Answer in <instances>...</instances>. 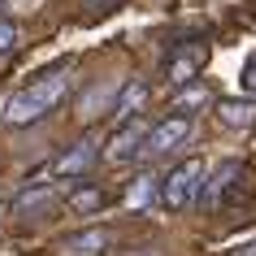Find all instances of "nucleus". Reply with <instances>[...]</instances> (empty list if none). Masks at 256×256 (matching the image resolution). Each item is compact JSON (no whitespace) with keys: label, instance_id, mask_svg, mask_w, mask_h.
Segmentation results:
<instances>
[{"label":"nucleus","instance_id":"obj_14","mask_svg":"<svg viewBox=\"0 0 256 256\" xmlns=\"http://www.w3.org/2000/svg\"><path fill=\"white\" fill-rule=\"evenodd\" d=\"M44 200H52V182H48V187H26L14 200V213H26V208H35V204H44Z\"/></svg>","mask_w":256,"mask_h":256},{"label":"nucleus","instance_id":"obj_1","mask_svg":"<svg viewBox=\"0 0 256 256\" xmlns=\"http://www.w3.org/2000/svg\"><path fill=\"white\" fill-rule=\"evenodd\" d=\"M70 92H74V78H70V66H56L52 74H40V78H30L26 87H18L9 100H4V108H0V122L4 126H35V122L52 118L56 108L70 100Z\"/></svg>","mask_w":256,"mask_h":256},{"label":"nucleus","instance_id":"obj_3","mask_svg":"<svg viewBox=\"0 0 256 256\" xmlns=\"http://www.w3.org/2000/svg\"><path fill=\"white\" fill-rule=\"evenodd\" d=\"M196 135V118H187V113H170V118H161L156 126L148 130V144H144V156L148 161H161V156H174L187 139Z\"/></svg>","mask_w":256,"mask_h":256},{"label":"nucleus","instance_id":"obj_15","mask_svg":"<svg viewBox=\"0 0 256 256\" xmlns=\"http://www.w3.org/2000/svg\"><path fill=\"white\" fill-rule=\"evenodd\" d=\"M18 40H22V30H18V22H9V18H0V52H9V48H18Z\"/></svg>","mask_w":256,"mask_h":256},{"label":"nucleus","instance_id":"obj_7","mask_svg":"<svg viewBox=\"0 0 256 256\" xmlns=\"http://www.w3.org/2000/svg\"><path fill=\"white\" fill-rule=\"evenodd\" d=\"M96 161H104V152H96L92 139H78V144H74V148L52 165V174H56V178H78V174H87Z\"/></svg>","mask_w":256,"mask_h":256},{"label":"nucleus","instance_id":"obj_12","mask_svg":"<svg viewBox=\"0 0 256 256\" xmlns=\"http://www.w3.org/2000/svg\"><path fill=\"white\" fill-rule=\"evenodd\" d=\"M204 104H213V92H208V87H204V82L196 78V82H187V87H182V92L174 96L170 113H187V118H196V113H200Z\"/></svg>","mask_w":256,"mask_h":256},{"label":"nucleus","instance_id":"obj_16","mask_svg":"<svg viewBox=\"0 0 256 256\" xmlns=\"http://www.w3.org/2000/svg\"><path fill=\"white\" fill-rule=\"evenodd\" d=\"M243 92H252V96H256V56L243 66Z\"/></svg>","mask_w":256,"mask_h":256},{"label":"nucleus","instance_id":"obj_2","mask_svg":"<svg viewBox=\"0 0 256 256\" xmlns=\"http://www.w3.org/2000/svg\"><path fill=\"white\" fill-rule=\"evenodd\" d=\"M200 191H204V161L187 156L161 178V208L165 213H187L191 204L200 200Z\"/></svg>","mask_w":256,"mask_h":256},{"label":"nucleus","instance_id":"obj_8","mask_svg":"<svg viewBox=\"0 0 256 256\" xmlns=\"http://www.w3.org/2000/svg\"><path fill=\"white\" fill-rule=\"evenodd\" d=\"M113 248V230L108 226H92V230H82V234H70L66 243H61V252L66 256H100Z\"/></svg>","mask_w":256,"mask_h":256},{"label":"nucleus","instance_id":"obj_13","mask_svg":"<svg viewBox=\"0 0 256 256\" xmlns=\"http://www.w3.org/2000/svg\"><path fill=\"white\" fill-rule=\"evenodd\" d=\"M100 204H104V196H100L96 187L74 191V196H70V208H74V213H82V217H96V213H100Z\"/></svg>","mask_w":256,"mask_h":256},{"label":"nucleus","instance_id":"obj_10","mask_svg":"<svg viewBox=\"0 0 256 256\" xmlns=\"http://www.w3.org/2000/svg\"><path fill=\"white\" fill-rule=\"evenodd\" d=\"M243 174V161H226L222 165V170H217L213 178H204V191H200V204L204 208H208V213H213L217 204H222V196H226V187L230 182H234V178Z\"/></svg>","mask_w":256,"mask_h":256},{"label":"nucleus","instance_id":"obj_6","mask_svg":"<svg viewBox=\"0 0 256 256\" xmlns=\"http://www.w3.org/2000/svg\"><path fill=\"white\" fill-rule=\"evenodd\" d=\"M204 61H208V48H191V52L182 48V52H174L170 61H165V78L174 82V87H187V82L200 78Z\"/></svg>","mask_w":256,"mask_h":256},{"label":"nucleus","instance_id":"obj_5","mask_svg":"<svg viewBox=\"0 0 256 256\" xmlns=\"http://www.w3.org/2000/svg\"><path fill=\"white\" fill-rule=\"evenodd\" d=\"M213 108H217V122L230 126V130H252L256 126V100L252 96H222Z\"/></svg>","mask_w":256,"mask_h":256},{"label":"nucleus","instance_id":"obj_9","mask_svg":"<svg viewBox=\"0 0 256 256\" xmlns=\"http://www.w3.org/2000/svg\"><path fill=\"white\" fill-rule=\"evenodd\" d=\"M122 204H126L130 213H144V208H152V204H161V178H152V174H139L135 182L126 187Z\"/></svg>","mask_w":256,"mask_h":256},{"label":"nucleus","instance_id":"obj_4","mask_svg":"<svg viewBox=\"0 0 256 256\" xmlns=\"http://www.w3.org/2000/svg\"><path fill=\"white\" fill-rule=\"evenodd\" d=\"M148 130H152V122H118V130L108 135V148H104V161L108 165H130L144 156V144H148Z\"/></svg>","mask_w":256,"mask_h":256},{"label":"nucleus","instance_id":"obj_11","mask_svg":"<svg viewBox=\"0 0 256 256\" xmlns=\"http://www.w3.org/2000/svg\"><path fill=\"white\" fill-rule=\"evenodd\" d=\"M144 100H148V82H144V78H130L118 92V100H113V118H118V122H130L139 108H144Z\"/></svg>","mask_w":256,"mask_h":256}]
</instances>
